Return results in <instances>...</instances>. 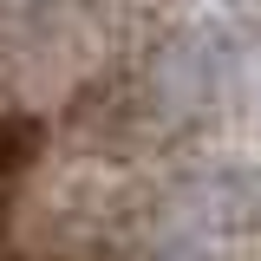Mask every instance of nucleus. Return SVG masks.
Masks as SVG:
<instances>
[{
	"mask_svg": "<svg viewBox=\"0 0 261 261\" xmlns=\"http://www.w3.org/2000/svg\"><path fill=\"white\" fill-rule=\"evenodd\" d=\"M163 261H216V255H202V248H170Z\"/></svg>",
	"mask_w": 261,
	"mask_h": 261,
	"instance_id": "1",
	"label": "nucleus"
}]
</instances>
